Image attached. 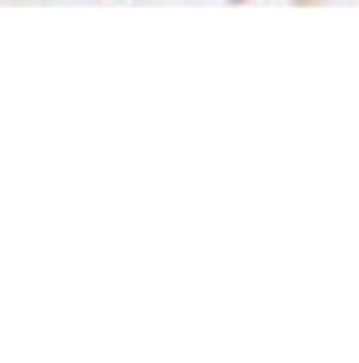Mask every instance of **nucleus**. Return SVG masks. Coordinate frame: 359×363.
I'll return each mask as SVG.
<instances>
[{"mask_svg":"<svg viewBox=\"0 0 359 363\" xmlns=\"http://www.w3.org/2000/svg\"><path fill=\"white\" fill-rule=\"evenodd\" d=\"M227 4H242V0H227Z\"/></svg>","mask_w":359,"mask_h":363,"instance_id":"f257e3e1","label":"nucleus"}]
</instances>
